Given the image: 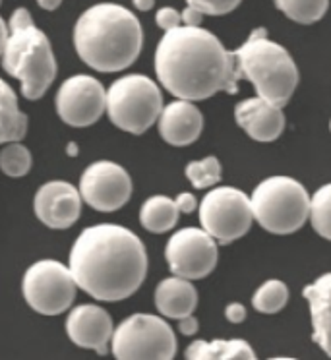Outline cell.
I'll return each mask as SVG.
<instances>
[{
    "instance_id": "1",
    "label": "cell",
    "mask_w": 331,
    "mask_h": 360,
    "mask_svg": "<svg viewBox=\"0 0 331 360\" xmlns=\"http://www.w3.org/2000/svg\"><path fill=\"white\" fill-rule=\"evenodd\" d=\"M153 66L159 84L176 99L204 101L219 91L237 94L235 56L202 25H179L165 32Z\"/></svg>"
},
{
    "instance_id": "2",
    "label": "cell",
    "mask_w": 331,
    "mask_h": 360,
    "mask_svg": "<svg viewBox=\"0 0 331 360\" xmlns=\"http://www.w3.org/2000/svg\"><path fill=\"white\" fill-rule=\"evenodd\" d=\"M68 267L78 289L101 302H119L142 287L148 252L130 229L99 223L74 240Z\"/></svg>"
},
{
    "instance_id": "3",
    "label": "cell",
    "mask_w": 331,
    "mask_h": 360,
    "mask_svg": "<svg viewBox=\"0 0 331 360\" xmlns=\"http://www.w3.org/2000/svg\"><path fill=\"white\" fill-rule=\"evenodd\" d=\"M74 47L89 68L107 74L122 72L142 53V24L120 4H95L74 25Z\"/></svg>"
},
{
    "instance_id": "4",
    "label": "cell",
    "mask_w": 331,
    "mask_h": 360,
    "mask_svg": "<svg viewBox=\"0 0 331 360\" xmlns=\"http://www.w3.org/2000/svg\"><path fill=\"white\" fill-rule=\"evenodd\" d=\"M2 68L20 79L22 95L37 101L56 78V58L51 41L37 25L27 8H16L8 22V37L2 51Z\"/></svg>"
},
{
    "instance_id": "5",
    "label": "cell",
    "mask_w": 331,
    "mask_h": 360,
    "mask_svg": "<svg viewBox=\"0 0 331 360\" xmlns=\"http://www.w3.org/2000/svg\"><path fill=\"white\" fill-rule=\"evenodd\" d=\"M238 79H248L260 97L285 107L299 86V68L289 51L260 27L233 51Z\"/></svg>"
},
{
    "instance_id": "6",
    "label": "cell",
    "mask_w": 331,
    "mask_h": 360,
    "mask_svg": "<svg viewBox=\"0 0 331 360\" xmlns=\"http://www.w3.org/2000/svg\"><path fill=\"white\" fill-rule=\"evenodd\" d=\"M254 219L271 235H292L310 217V196L299 180L269 176L250 196Z\"/></svg>"
},
{
    "instance_id": "7",
    "label": "cell",
    "mask_w": 331,
    "mask_h": 360,
    "mask_svg": "<svg viewBox=\"0 0 331 360\" xmlns=\"http://www.w3.org/2000/svg\"><path fill=\"white\" fill-rule=\"evenodd\" d=\"M105 110L117 128L140 136L157 122L163 110V95L148 76L128 74L109 87Z\"/></svg>"
},
{
    "instance_id": "8",
    "label": "cell",
    "mask_w": 331,
    "mask_h": 360,
    "mask_svg": "<svg viewBox=\"0 0 331 360\" xmlns=\"http://www.w3.org/2000/svg\"><path fill=\"white\" fill-rule=\"evenodd\" d=\"M110 349L119 360H173L176 337L163 318L134 314L112 331Z\"/></svg>"
},
{
    "instance_id": "9",
    "label": "cell",
    "mask_w": 331,
    "mask_h": 360,
    "mask_svg": "<svg viewBox=\"0 0 331 360\" xmlns=\"http://www.w3.org/2000/svg\"><path fill=\"white\" fill-rule=\"evenodd\" d=\"M78 285L70 267L56 259H39L25 269L22 292L25 302L37 314L58 316L66 312L76 298Z\"/></svg>"
},
{
    "instance_id": "10",
    "label": "cell",
    "mask_w": 331,
    "mask_h": 360,
    "mask_svg": "<svg viewBox=\"0 0 331 360\" xmlns=\"http://www.w3.org/2000/svg\"><path fill=\"white\" fill-rule=\"evenodd\" d=\"M197 210L202 229L219 244L235 243L252 227L250 196L233 186H217L209 190Z\"/></svg>"
},
{
    "instance_id": "11",
    "label": "cell",
    "mask_w": 331,
    "mask_h": 360,
    "mask_svg": "<svg viewBox=\"0 0 331 360\" xmlns=\"http://www.w3.org/2000/svg\"><path fill=\"white\" fill-rule=\"evenodd\" d=\"M165 258L171 274L176 277L190 281L204 279L217 266V240L204 229L184 227L169 238Z\"/></svg>"
},
{
    "instance_id": "12",
    "label": "cell",
    "mask_w": 331,
    "mask_h": 360,
    "mask_svg": "<svg viewBox=\"0 0 331 360\" xmlns=\"http://www.w3.org/2000/svg\"><path fill=\"white\" fill-rule=\"evenodd\" d=\"M56 115L74 128L95 124L107 109V89L93 76L76 74L64 79L55 99Z\"/></svg>"
},
{
    "instance_id": "13",
    "label": "cell",
    "mask_w": 331,
    "mask_h": 360,
    "mask_svg": "<svg viewBox=\"0 0 331 360\" xmlns=\"http://www.w3.org/2000/svg\"><path fill=\"white\" fill-rule=\"evenodd\" d=\"M78 190L89 207L110 213L128 204L132 196V179L119 163L97 161L84 171Z\"/></svg>"
},
{
    "instance_id": "14",
    "label": "cell",
    "mask_w": 331,
    "mask_h": 360,
    "mask_svg": "<svg viewBox=\"0 0 331 360\" xmlns=\"http://www.w3.org/2000/svg\"><path fill=\"white\" fill-rule=\"evenodd\" d=\"M82 202V194L74 184L66 180H51L37 190L33 210L45 227L64 231L79 219Z\"/></svg>"
},
{
    "instance_id": "15",
    "label": "cell",
    "mask_w": 331,
    "mask_h": 360,
    "mask_svg": "<svg viewBox=\"0 0 331 360\" xmlns=\"http://www.w3.org/2000/svg\"><path fill=\"white\" fill-rule=\"evenodd\" d=\"M112 331L115 326L110 314L97 304L76 306L66 318V333L72 343L99 354H107Z\"/></svg>"
},
{
    "instance_id": "16",
    "label": "cell",
    "mask_w": 331,
    "mask_h": 360,
    "mask_svg": "<svg viewBox=\"0 0 331 360\" xmlns=\"http://www.w3.org/2000/svg\"><path fill=\"white\" fill-rule=\"evenodd\" d=\"M237 124L256 141H275L285 130L283 107L264 97H250L235 107Z\"/></svg>"
},
{
    "instance_id": "17",
    "label": "cell",
    "mask_w": 331,
    "mask_h": 360,
    "mask_svg": "<svg viewBox=\"0 0 331 360\" xmlns=\"http://www.w3.org/2000/svg\"><path fill=\"white\" fill-rule=\"evenodd\" d=\"M161 138L174 148L190 146L200 138L204 130V115L197 109L194 101L176 99L163 105V110L157 118Z\"/></svg>"
},
{
    "instance_id": "18",
    "label": "cell",
    "mask_w": 331,
    "mask_h": 360,
    "mask_svg": "<svg viewBox=\"0 0 331 360\" xmlns=\"http://www.w3.org/2000/svg\"><path fill=\"white\" fill-rule=\"evenodd\" d=\"M312 316V339L331 359V274L320 275L304 287Z\"/></svg>"
},
{
    "instance_id": "19",
    "label": "cell",
    "mask_w": 331,
    "mask_h": 360,
    "mask_svg": "<svg viewBox=\"0 0 331 360\" xmlns=\"http://www.w3.org/2000/svg\"><path fill=\"white\" fill-rule=\"evenodd\" d=\"M155 306L165 318L181 320L194 314L197 306V290L190 279L184 277H167L155 289Z\"/></svg>"
},
{
    "instance_id": "20",
    "label": "cell",
    "mask_w": 331,
    "mask_h": 360,
    "mask_svg": "<svg viewBox=\"0 0 331 360\" xmlns=\"http://www.w3.org/2000/svg\"><path fill=\"white\" fill-rule=\"evenodd\" d=\"M184 356L188 360H254L256 352L242 339H197L188 345Z\"/></svg>"
},
{
    "instance_id": "21",
    "label": "cell",
    "mask_w": 331,
    "mask_h": 360,
    "mask_svg": "<svg viewBox=\"0 0 331 360\" xmlns=\"http://www.w3.org/2000/svg\"><path fill=\"white\" fill-rule=\"evenodd\" d=\"M27 134V115L18 107L14 89L0 78V143L24 140Z\"/></svg>"
},
{
    "instance_id": "22",
    "label": "cell",
    "mask_w": 331,
    "mask_h": 360,
    "mask_svg": "<svg viewBox=\"0 0 331 360\" xmlns=\"http://www.w3.org/2000/svg\"><path fill=\"white\" fill-rule=\"evenodd\" d=\"M179 205L169 196H151L143 202L140 210V223L145 231L163 235L167 231H173L179 223Z\"/></svg>"
},
{
    "instance_id": "23",
    "label": "cell",
    "mask_w": 331,
    "mask_h": 360,
    "mask_svg": "<svg viewBox=\"0 0 331 360\" xmlns=\"http://www.w3.org/2000/svg\"><path fill=\"white\" fill-rule=\"evenodd\" d=\"M275 6L292 22L310 25L325 16L330 0H275Z\"/></svg>"
},
{
    "instance_id": "24",
    "label": "cell",
    "mask_w": 331,
    "mask_h": 360,
    "mask_svg": "<svg viewBox=\"0 0 331 360\" xmlns=\"http://www.w3.org/2000/svg\"><path fill=\"white\" fill-rule=\"evenodd\" d=\"M289 302V287L281 279H269L254 292L252 306L261 314H277Z\"/></svg>"
},
{
    "instance_id": "25",
    "label": "cell",
    "mask_w": 331,
    "mask_h": 360,
    "mask_svg": "<svg viewBox=\"0 0 331 360\" xmlns=\"http://www.w3.org/2000/svg\"><path fill=\"white\" fill-rule=\"evenodd\" d=\"M310 223L318 235L331 240V182L323 184L322 188L310 196Z\"/></svg>"
},
{
    "instance_id": "26",
    "label": "cell",
    "mask_w": 331,
    "mask_h": 360,
    "mask_svg": "<svg viewBox=\"0 0 331 360\" xmlns=\"http://www.w3.org/2000/svg\"><path fill=\"white\" fill-rule=\"evenodd\" d=\"M32 151L22 146L20 141H8L0 151V171L6 176L20 179L32 171Z\"/></svg>"
},
{
    "instance_id": "27",
    "label": "cell",
    "mask_w": 331,
    "mask_h": 360,
    "mask_svg": "<svg viewBox=\"0 0 331 360\" xmlns=\"http://www.w3.org/2000/svg\"><path fill=\"white\" fill-rule=\"evenodd\" d=\"M186 179L192 182V186L197 190L212 188L221 182V163L217 157H205L202 161H192L186 165Z\"/></svg>"
},
{
    "instance_id": "28",
    "label": "cell",
    "mask_w": 331,
    "mask_h": 360,
    "mask_svg": "<svg viewBox=\"0 0 331 360\" xmlns=\"http://www.w3.org/2000/svg\"><path fill=\"white\" fill-rule=\"evenodd\" d=\"M242 0H186V4L192 8L200 10L202 14L207 16H225L231 14L233 10L238 8Z\"/></svg>"
},
{
    "instance_id": "29",
    "label": "cell",
    "mask_w": 331,
    "mask_h": 360,
    "mask_svg": "<svg viewBox=\"0 0 331 360\" xmlns=\"http://www.w3.org/2000/svg\"><path fill=\"white\" fill-rule=\"evenodd\" d=\"M155 24H157L163 32H169V30H173V27H179V25H182L181 12L171 8V6L159 8L157 14H155Z\"/></svg>"
},
{
    "instance_id": "30",
    "label": "cell",
    "mask_w": 331,
    "mask_h": 360,
    "mask_svg": "<svg viewBox=\"0 0 331 360\" xmlns=\"http://www.w3.org/2000/svg\"><path fill=\"white\" fill-rule=\"evenodd\" d=\"M176 205H179V212L181 213H192L197 210V200L194 198V194H190V192H182L176 196Z\"/></svg>"
},
{
    "instance_id": "31",
    "label": "cell",
    "mask_w": 331,
    "mask_h": 360,
    "mask_svg": "<svg viewBox=\"0 0 331 360\" xmlns=\"http://www.w3.org/2000/svg\"><path fill=\"white\" fill-rule=\"evenodd\" d=\"M225 318L231 321V323H240L245 321L246 318V308L240 302H231L225 310Z\"/></svg>"
},
{
    "instance_id": "32",
    "label": "cell",
    "mask_w": 331,
    "mask_h": 360,
    "mask_svg": "<svg viewBox=\"0 0 331 360\" xmlns=\"http://www.w3.org/2000/svg\"><path fill=\"white\" fill-rule=\"evenodd\" d=\"M182 25H202V20H204V14L200 10L192 8V6H186V8L181 12Z\"/></svg>"
},
{
    "instance_id": "33",
    "label": "cell",
    "mask_w": 331,
    "mask_h": 360,
    "mask_svg": "<svg viewBox=\"0 0 331 360\" xmlns=\"http://www.w3.org/2000/svg\"><path fill=\"white\" fill-rule=\"evenodd\" d=\"M179 329H181L182 335L192 337L197 333V320L194 318V314H190V316H184L179 320Z\"/></svg>"
},
{
    "instance_id": "34",
    "label": "cell",
    "mask_w": 331,
    "mask_h": 360,
    "mask_svg": "<svg viewBox=\"0 0 331 360\" xmlns=\"http://www.w3.org/2000/svg\"><path fill=\"white\" fill-rule=\"evenodd\" d=\"M132 4H134V8L140 10V12H150V10L155 6V0H132Z\"/></svg>"
},
{
    "instance_id": "35",
    "label": "cell",
    "mask_w": 331,
    "mask_h": 360,
    "mask_svg": "<svg viewBox=\"0 0 331 360\" xmlns=\"http://www.w3.org/2000/svg\"><path fill=\"white\" fill-rule=\"evenodd\" d=\"M6 37H8V25L4 24V20L0 18V56H2V51L6 45Z\"/></svg>"
},
{
    "instance_id": "36",
    "label": "cell",
    "mask_w": 331,
    "mask_h": 360,
    "mask_svg": "<svg viewBox=\"0 0 331 360\" xmlns=\"http://www.w3.org/2000/svg\"><path fill=\"white\" fill-rule=\"evenodd\" d=\"M37 4H39L43 10L53 12V10H56L60 4H63V0H37Z\"/></svg>"
},
{
    "instance_id": "37",
    "label": "cell",
    "mask_w": 331,
    "mask_h": 360,
    "mask_svg": "<svg viewBox=\"0 0 331 360\" xmlns=\"http://www.w3.org/2000/svg\"><path fill=\"white\" fill-rule=\"evenodd\" d=\"M76 153H78V146H76V143H70V146H68V155H76Z\"/></svg>"
},
{
    "instance_id": "38",
    "label": "cell",
    "mask_w": 331,
    "mask_h": 360,
    "mask_svg": "<svg viewBox=\"0 0 331 360\" xmlns=\"http://www.w3.org/2000/svg\"><path fill=\"white\" fill-rule=\"evenodd\" d=\"M330 130H331V120H330Z\"/></svg>"
},
{
    "instance_id": "39",
    "label": "cell",
    "mask_w": 331,
    "mask_h": 360,
    "mask_svg": "<svg viewBox=\"0 0 331 360\" xmlns=\"http://www.w3.org/2000/svg\"><path fill=\"white\" fill-rule=\"evenodd\" d=\"M0 4H2V0H0Z\"/></svg>"
}]
</instances>
